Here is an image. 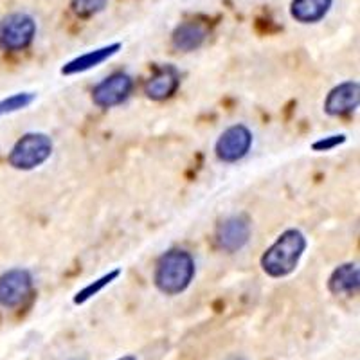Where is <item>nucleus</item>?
Wrapping results in <instances>:
<instances>
[{"label": "nucleus", "mask_w": 360, "mask_h": 360, "mask_svg": "<svg viewBox=\"0 0 360 360\" xmlns=\"http://www.w3.org/2000/svg\"><path fill=\"white\" fill-rule=\"evenodd\" d=\"M307 247V236L301 231H283L278 240L263 252L262 259H259L263 272L274 279L287 278L297 269Z\"/></svg>", "instance_id": "1"}, {"label": "nucleus", "mask_w": 360, "mask_h": 360, "mask_svg": "<svg viewBox=\"0 0 360 360\" xmlns=\"http://www.w3.org/2000/svg\"><path fill=\"white\" fill-rule=\"evenodd\" d=\"M195 259L188 250L173 249L162 254L155 265L153 281L166 295H179L188 290L195 278Z\"/></svg>", "instance_id": "2"}, {"label": "nucleus", "mask_w": 360, "mask_h": 360, "mask_svg": "<svg viewBox=\"0 0 360 360\" xmlns=\"http://www.w3.org/2000/svg\"><path fill=\"white\" fill-rule=\"evenodd\" d=\"M53 148L54 144L49 135L41 131H29L22 135L11 148L8 162L18 172H31L47 162V159L53 155Z\"/></svg>", "instance_id": "3"}, {"label": "nucleus", "mask_w": 360, "mask_h": 360, "mask_svg": "<svg viewBox=\"0 0 360 360\" xmlns=\"http://www.w3.org/2000/svg\"><path fill=\"white\" fill-rule=\"evenodd\" d=\"M37 37V22L27 13H11L0 20V49L17 51L27 49Z\"/></svg>", "instance_id": "4"}, {"label": "nucleus", "mask_w": 360, "mask_h": 360, "mask_svg": "<svg viewBox=\"0 0 360 360\" xmlns=\"http://www.w3.org/2000/svg\"><path fill=\"white\" fill-rule=\"evenodd\" d=\"M250 146H252V131L245 124H234L218 137L214 153L221 162H238L250 152Z\"/></svg>", "instance_id": "5"}, {"label": "nucleus", "mask_w": 360, "mask_h": 360, "mask_svg": "<svg viewBox=\"0 0 360 360\" xmlns=\"http://www.w3.org/2000/svg\"><path fill=\"white\" fill-rule=\"evenodd\" d=\"M33 292V276L25 269H11L0 276V304L17 308Z\"/></svg>", "instance_id": "6"}, {"label": "nucleus", "mask_w": 360, "mask_h": 360, "mask_svg": "<svg viewBox=\"0 0 360 360\" xmlns=\"http://www.w3.org/2000/svg\"><path fill=\"white\" fill-rule=\"evenodd\" d=\"M134 90V79L127 72H114L92 90V101L99 108H112L127 101Z\"/></svg>", "instance_id": "7"}, {"label": "nucleus", "mask_w": 360, "mask_h": 360, "mask_svg": "<svg viewBox=\"0 0 360 360\" xmlns=\"http://www.w3.org/2000/svg\"><path fill=\"white\" fill-rule=\"evenodd\" d=\"M250 240V220L245 214H234L220 221L214 233V242L218 249L225 252H238Z\"/></svg>", "instance_id": "8"}, {"label": "nucleus", "mask_w": 360, "mask_h": 360, "mask_svg": "<svg viewBox=\"0 0 360 360\" xmlns=\"http://www.w3.org/2000/svg\"><path fill=\"white\" fill-rule=\"evenodd\" d=\"M360 103L359 82H344L333 86L324 99V112L332 117L352 114Z\"/></svg>", "instance_id": "9"}, {"label": "nucleus", "mask_w": 360, "mask_h": 360, "mask_svg": "<svg viewBox=\"0 0 360 360\" xmlns=\"http://www.w3.org/2000/svg\"><path fill=\"white\" fill-rule=\"evenodd\" d=\"M209 37V27L200 20H186L175 27L172 34L173 49L182 53L200 49Z\"/></svg>", "instance_id": "10"}, {"label": "nucleus", "mask_w": 360, "mask_h": 360, "mask_svg": "<svg viewBox=\"0 0 360 360\" xmlns=\"http://www.w3.org/2000/svg\"><path fill=\"white\" fill-rule=\"evenodd\" d=\"M180 85V72L173 65H164L155 70L144 85V94L153 101H164L172 98Z\"/></svg>", "instance_id": "11"}, {"label": "nucleus", "mask_w": 360, "mask_h": 360, "mask_svg": "<svg viewBox=\"0 0 360 360\" xmlns=\"http://www.w3.org/2000/svg\"><path fill=\"white\" fill-rule=\"evenodd\" d=\"M121 47L123 45L115 41V44L105 45V47H99V49L89 51V53L82 54V56H76L62 67V74L63 76H74V74L86 72V70L94 69V67L101 65L107 60H110L112 56H115L121 51Z\"/></svg>", "instance_id": "12"}, {"label": "nucleus", "mask_w": 360, "mask_h": 360, "mask_svg": "<svg viewBox=\"0 0 360 360\" xmlns=\"http://www.w3.org/2000/svg\"><path fill=\"white\" fill-rule=\"evenodd\" d=\"M360 270L356 263H342L328 278V290L333 295H349L359 290Z\"/></svg>", "instance_id": "13"}, {"label": "nucleus", "mask_w": 360, "mask_h": 360, "mask_svg": "<svg viewBox=\"0 0 360 360\" xmlns=\"http://www.w3.org/2000/svg\"><path fill=\"white\" fill-rule=\"evenodd\" d=\"M333 0H292L290 17L299 24H317L332 9Z\"/></svg>", "instance_id": "14"}, {"label": "nucleus", "mask_w": 360, "mask_h": 360, "mask_svg": "<svg viewBox=\"0 0 360 360\" xmlns=\"http://www.w3.org/2000/svg\"><path fill=\"white\" fill-rule=\"evenodd\" d=\"M119 276H121V269H114V270H110L108 274L101 276V278L96 279V281L89 283L85 288H82L78 294L74 295V304H85L86 301H90V299L94 297V295H98L99 292L105 290V288H107L110 283H114Z\"/></svg>", "instance_id": "15"}, {"label": "nucleus", "mask_w": 360, "mask_h": 360, "mask_svg": "<svg viewBox=\"0 0 360 360\" xmlns=\"http://www.w3.org/2000/svg\"><path fill=\"white\" fill-rule=\"evenodd\" d=\"M34 99H37V94H33V92H18V94L9 96L8 99H2L0 101V117L13 114V112L24 110Z\"/></svg>", "instance_id": "16"}, {"label": "nucleus", "mask_w": 360, "mask_h": 360, "mask_svg": "<svg viewBox=\"0 0 360 360\" xmlns=\"http://www.w3.org/2000/svg\"><path fill=\"white\" fill-rule=\"evenodd\" d=\"M108 0H70V11L78 18H92L107 8Z\"/></svg>", "instance_id": "17"}, {"label": "nucleus", "mask_w": 360, "mask_h": 360, "mask_svg": "<svg viewBox=\"0 0 360 360\" xmlns=\"http://www.w3.org/2000/svg\"><path fill=\"white\" fill-rule=\"evenodd\" d=\"M346 143V135L344 134H335V135H328V137H323V139L315 141L311 144V150L314 152H332L337 146Z\"/></svg>", "instance_id": "18"}, {"label": "nucleus", "mask_w": 360, "mask_h": 360, "mask_svg": "<svg viewBox=\"0 0 360 360\" xmlns=\"http://www.w3.org/2000/svg\"><path fill=\"white\" fill-rule=\"evenodd\" d=\"M117 360H137V356H134V355H124V356H121V359H117Z\"/></svg>", "instance_id": "19"}]
</instances>
